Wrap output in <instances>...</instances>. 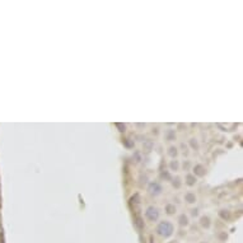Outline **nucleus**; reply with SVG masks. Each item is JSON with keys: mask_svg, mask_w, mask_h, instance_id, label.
I'll use <instances>...</instances> for the list:
<instances>
[{"mask_svg": "<svg viewBox=\"0 0 243 243\" xmlns=\"http://www.w3.org/2000/svg\"><path fill=\"white\" fill-rule=\"evenodd\" d=\"M174 232V227L171 222L168 220H164V222H160L157 227V233L160 236V237H163V238H168L173 234Z\"/></svg>", "mask_w": 243, "mask_h": 243, "instance_id": "f257e3e1", "label": "nucleus"}, {"mask_svg": "<svg viewBox=\"0 0 243 243\" xmlns=\"http://www.w3.org/2000/svg\"><path fill=\"white\" fill-rule=\"evenodd\" d=\"M145 215L150 222H157L159 218V210L155 206H149L145 211Z\"/></svg>", "mask_w": 243, "mask_h": 243, "instance_id": "f03ea898", "label": "nucleus"}, {"mask_svg": "<svg viewBox=\"0 0 243 243\" xmlns=\"http://www.w3.org/2000/svg\"><path fill=\"white\" fill-rule=\"evenodd\" d=\"M148 191L152 196H158L162 194V186L158 183V182H152L148 187Z\"/></svg>", "mask_w": 243, "mask_h": 243, "instance_id": "7ed1b4c3", "label": "nucleus"}, {"mask_svg": "<svg viewBox=\"0 0 243 243\" xmlns=\"http://www.w3.org/2000/svg\"><path fill=\"white\" fill-rule=\"evenodd\" d=\"M195 174H197V176H204L205 174V168L202 167V166H200V164H197V166H195Z\"/></svg>", "mask_w": 243, "mask_h": 243, "instance_id": "20e7f679", "label": "nucleus"}, {"mask_svg": "<svg viewBox=\"0 0 243 243\" xmlns=\"http://www.w3.org/2000/svg\"><path fill=\"white\" fill-rule=\"evenodd\" d=\"M178 223H180V225L186 227L188 224V218L186 217L185 214H182V215H180V218H178Z\"/></svg>", "mask_w": 243, "mask_h": 243, "instance_id": "39448f33", "label": "nucleus"}, {"mask_svg": "<svg viewBox=\"0 0 243 243\" xmlns=\"http://www.w3.org/2000/svg\"><path fill=\"white\" fill-rule=\"evenodd\" d=\"M200 224L204 227V228H209V227H210V219H209L208 217H202V218L200 219Z\"/></svg>", "mask_w": 243, "mask_h": 243, "instance_id": "423d86ee", "label": "nucleus"}, {"mask_svg": "<svg viewBox=\"0 0 243 243\" xmlns=\"http://www.w3.org/2000/svg\"><path fill=\"white\" fill-rule=\"evenodd\" d=\"M185 200H186L187 202H190V204H192V202H195V201H196V196H195L194 194H191V192H188V194H186Z\"/></svg>", "mask_w": 243, "mask_h": 243, "instance_id": "0eeeda50", "label": "nucleus"}, {"mask_svg": "<svg viewBox=\"0 0 243 243\" xmlns=\"http://www.w3.org/2000/svg\"><path fill=\"white\" fill-rule=\"evenodd\" d=\"M195 182H196V178H195V176H192V174H188V176L186 177V183L188 186H194Z\"/></svg>", "mask_w": 243, "mask_h": 243, "instance_id": "6e6552de", "label": "nucleus"}, {"mask_svg": "<svg viewBox=\"0 0 243 243\" xmlns=\"http://www.w3.org/2000/svg\"><path fill=\"white\" fill-rule=\"evenodd\" d=\"M166 138H167V140H174V139H176V134H174V130H168L166 132Z\"/></svg>", "mask_w": 243, "mask_h": 243, "instance_id": "1a4fd4ad", "label": "nucleus"}, {"mask_svg": "<svg viewBox=\"0 0 243 243\" xmlns=\"http://www.w3.org/2000/svg\"><path fill=\"white\" fill-rule=\"evenodd\" d=\"M166 211H167V214L172 215V214H174V213H176V208H174V205H167V208H166Z\"/></svg>", "mask_w": 243, "mask_h": 243, "instance_id": "9d476101", "label": "nucleus"}, {"mask_svg": "<svg viewBox=\"0 0 243 243\" xmlns=\"http://www.w3.org/2000/svg\"><path fill=\"white\" fill-rule=\"evenodd\" d=\"M169 167H171L172 171H177V169H178V162H177V160H172L171 164H169Z\"/></svg>", "mask_w": 243, "mask_h": 243, "instance_id": "9b49d317", "label": "nucleus"}, {"mask_svg": "<svg viewBox=\"0 0 243 243\" xmlns=\"http://www.w3.org/2000/svg\"><path fill=\"white\" fill-rule=\"evenodd\" d=\"M168 154H169L171 157H176V155H177V148L171 146V148H169V150H168Z\"/></svg>", "mask_w": 243, "mask_h": 243, "instance_id": "f8f14e48", "label": "nucleus"}, {"mask_svg": "<svg viewBox=\"0 0 243 243\" xmlns=\"http://www.w3.org/2000/svg\"><path fill=\"white\" fill-rule=\"evenodd\" d=\"M152 146H153V143H152L150 140H148V141H145V144H144V148H145V150H146V152H150V149H152Z\"/></svg>", "mask_w": 243, "mask_h": 243, "instance_id": "ddd939ff", "label": "nucleus"}, {"mask_svg": "<svg viewBox=\"0 0 243 243\" xmlns=\"http://www.w3.org/2000/svg\"><path fill=\"white\" fill-rule=\"evenodd\" d=\"M220 217H222L223 219H227V220H228L231 215H229V213H228L227 210H222V211H220Z\"/></svg>", "mask_w": 243, "mask_h": 243, "instance_id": "4468645a", "label": "nucleus"}, {"mask_svg": "<svg viewBox=\"0 0 243 243\" xmlns=\"http://www.w3.org/2000/svg\"><path fill=\"white\" fill-rule=\"evenodd\" d=\"M173 186H174V187H176V188H178V187L181 186V180H180L178 177H176V178H174V180H173Z\"/></svg>", "mask_w": 243, "mask_h": 243, "instance_id": "2eb2a0df", "label": "nucleus"}, {"mask_svg": "<svg viewBox=\"0 0 243 243\" xmlns=\"http://www.w3.org/2000/svg\"><path fill=\"white\" fill-rule=\"evenodd\" d=\"M190 144H191V146L194 148V149H196V150L199 149V144H197V141H196L195 139H191V140H190Z\"/></svg>", "mask_w": 243, "mask_h": 243, "instance_id": "dca6fc26", "label": "nucleus"}, {"mask_svg": "<svg viewBox=\"0 0 243 243\" xmlns=\"http://www.w3.org/2000/svg\"><path fill=\"white\" fill-rule=\"evenodd\" d=\"M116 126L120 129V131H125V129H126L124 124H116Z\"/></svg>", "mask_w": 243, "mask_h": 243, "instance_id": "f3484780", "label": "nucleus"}, {"mask_svg": "<svg viewBox=\"0 0 243 243\" xmlns=\"http://www.w3.org/2000/svg\"><path fill=\"white\" fill-rule=\"evenodd\" d=\"M162 177H163V178H168V180L171 178V177H169V173H167V172H166V173H162Z\"/></svg>", "mask_w": 243, "mask_h": 243, "instance_id": "a211bd4d", "label": "nucleus"}, {"mask_svg": "<svg viewBox=\"0 0 243 243\" xmlns=\"http://www.w3.org/2000/svg\"><path fill=\"white\" fill-rule=\"evenodd\" d=\"M192 215H194V217H196V215H197V210H192Z\"/></svg>", "mask_w": 243, "mask_h": 243, "instance_id": "6ab92c4d", "label": "nucleus"}, {"mask_svg": "<svg viewBox=\"0 0 243 243\" xmlns=\"http://www.w3.org/2000/svg\"><path fill=\"white\" fill-rule=\"evenodd\" d=\"M201 243H206V242H201Z\"/></svg>", "mask_w": 243, "mask_h": 243, "instance_id": "aec40b11", "label": "nucleus"}]
</instances>
